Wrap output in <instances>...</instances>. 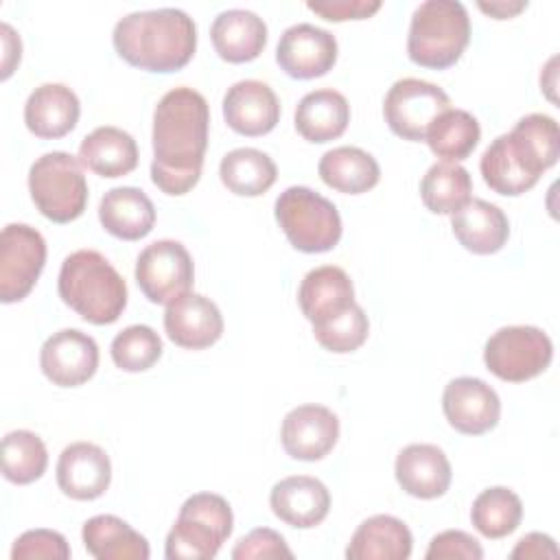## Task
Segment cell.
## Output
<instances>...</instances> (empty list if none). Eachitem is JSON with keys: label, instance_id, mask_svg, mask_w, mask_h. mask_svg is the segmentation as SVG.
<instances>
[{"label": "cell", "instance_id": "obj_26", "mask_svg": "<svg viewBox=\"0 0 560 560\" xmlns=\"http://www.w3.org/2000/svg\"><path fill=\"white\" fill-rule=\"evenodd\" d=\"M413 538L409 527L389 514L365 518L352 534L346 558L348 560H407L411 556Z\"/></svg>", "mask_w": 560, "mask_h": 560}, {"label": "cell", "instance_id": "obj_10", "mask_svg": "<svg viewBox=\"0 0 560 560\" xmlns=\"http://www.w3.org/2000/svg\"><path fill=\"white\" fill-rule=\"evenodd\" d=\"M136 282L153 304H171L190 293L195 265L188 249L171 238L147 245L136 260Z\"/></svg>", "mask_w": 560, "mask_h": 560}, {"label": "cell", "instance_id": "obj_25", "mask_svg": "<svg viewBox=\"0 0 560 560\" xmlns=\"http://www.w3.org/2000/svg\"><path fill=\"white\" fill-rule=\"evenodd\" d=\"M98 221L105 232L122 241L144 238L155 223V206L136 186H116L98 203Z\"/></svg>", "mask_w": 560, "mask_h": 560}, {"label": "cell", "instance_id": "obj_36", "mask_svg": "<svg viewBox=\"0 0 560 560\" xmlns=\"http://www.w3.org/2000/svg\"><path fill=\"white\" fill-rule=\"evenodd\" d=\"M483 182L499 195L518 197L538 184V177L529 175L514 155L508 133L497 136L483 151L479 162Z\"/></svg>", "mask_w": 560, "mask_h": 560}, {"label": "cell", "instance_id": "obj_16", "mask_svg": "<svg viewBox=\"0 0 560 560\" xmlns=\"http://www.w3.org/2000/svg\"><path fill=\"white\" fill-rule=\"evenodd\" d=\"M166 337L188 350H203L217 343L223 335V315L219 306L199 293H186L164 311Z\"/></svg>", "mask_w": 560, "mask_h": 560}, {"label": "cell", "instance_id": "obj_44", "mask_svg": "<svg viewBox=\"0 0 560 560\" xmlns=\"http://www.w3.org/2000/svg\"><path fill=\"white\" fill-rule=\"evenodd\" d=\"M510 558L514 560H542V558H558V547L553 542L551 536L540 534V532H532L525 534L516 547L512 549Z\"/></svg>", "mask_w": 560, "mask_h": 560}, {"label": "cell", "instance_id": "obj_2", "mask_svg": "<svg viewBox=\"0 0 560 560\" xmlns=\"http://www.w3.org/2000/svg\"><path fill=\"white\" fill-rule=\"evenodd\" d=\"M112 42L129 66L166 74L192 59L197 26L186 11L173 7L133 11L116 22Z\"/></svg>", "mask_w": 560, "mask_h": 560}, {"label": "cell", "instance_id": "obj_45", "mask_svg": "<svg viewBox=\"0 0 560 560\" xmlns=\"http://www.w3.org/2000/svg\"><path fill=\"white\" fill-rule=\"evenodd\" d=\"M0 33H2V79H7L15 63H20V55H22V44H20V37L13 33V28L9 24H2L0 26Z\"/></svg>", "mask_w": 560, "mask_h": 560}, {"label": "cell", "instance_id": "obj_35", "mask_svg": "<svg viewBox=\"0 0 560 560\" xmlns=\"http://www.w3.org/2000/svg\"><path fill=\"white\" fill-rule=\"evenodd\" d=\"M521 497L505 486L486 488L481 494H477L470 508V521L486 538H503L512 534L521 525Z\"/></svg>", "mask_w": 560, "mask_h": 560}, {"label": "cell", "instance_id": "obj_38", "mask_svg": "<svg viewBox=\"0 0 560 560\" xmlns=\"http://www.w3.org/2000/svg\"><path fill=\"white\" fill-rule=\"evenodd\" d=\"M112 361L125 372H144L162 357V339L147 324H133L120 330L109 346Z\"/></svg>", "mask_w": 560, "mask_h": 560}, {"label": "cell", "instance_id": "obj_21", "mask_svg": "<svg viewBox=\"0 0 560 560\" xmlns=\"http://www.w3.org/2000/svg\"><path fill=\"white\" fill-rule=\"evenodd\" d=\"M81 116L79 96L63 83L37 85L24 105V122L31 133L57 140L70 133Z\"/></svg>", "mask_w": 560, "mask_h": 560}, {"label": "cell", "instance_id": "obj_27", "mask_svg": "<svg viewBox=\"0 0 560 560\" xmlns=\"http://www.w3.org/2000/svg\"><path fill=\"white\" fill-rule=\"evenodd\" d=\"M348 122V98L332 88H322L304 94L295 107L298 133L315 144H324L339 138L346 131Z\"/></svg>", "mask_w": 560, "mask_h": 560}, {"label": "cell", "instance_id": "obj_11", "mask_svg": "<svg viewBox=\"0 0 560 560\" xmlns=\"http://www.w3.org/2000/svg\"><path fill=\"white\" fill-rule=\"evenodd\" d=\"M44 265V236L26 223H9L0 234V300L4 304L24 300Z\"/></svg>", "mask_w": 560, "mask_h": 560}, {"label": "cell", "instance_id": "obj_15", "mask_svg": "<svg viewBox=\"0 0 560 560\" xmlns=\"http://www.w3.org/2000/svg\"><path fill=\"white\" fill-rule=\"evenodd\" d=\"M280 440L293 459L317 462L337 444L339 418L324 405H300L284 416Z\"/></svg>", "mask_w": 560, "mask_h": 560}, {"label": "cell", "instance_id": "obj_6", "mask_svg": "<svg viewBox=\"0 0 560 560\" xmlns=\"http://www.w3.org/2000/svg\"><path fill=\"white\" fill-rule=\"evenodd\" d=\"M79 158L66 151H50L37 158L28 168V192L39 210L52 223L79 219L88 206V182Z\"/></svg>", "mask_w": 560, "mask_h": 560}, {"label": "cell", "instance_id": "obj_17", "mask_svg": "<svg viewBox=\"0 0 560 560\" xmlns=\"http://www.w3.org/2000/svg\"><path fill=\"white\" fill-rule=\"evenodd\" d=\"M112 481L109 455L92 442L68 444L57 459V486L77 501H92L105 494Z\"/></svg>", "mask_w": 560, "mask_h": 560}, {"label": "cell", "instance_id": "obj_20", "mask_svg": "<svg viewBox=\"0 0 560 560\" xmlns=\"http://www.w3.org/2000/svg\"><path fill=\"white\" fill-rule=\"evenodd\" d=\"M398 486L416 499H438L451 486V462L435 444H409L394 464Z\"/></svg>", "mask_w": 560, "mask_h": 560}, {"label": "cell", "instance_id": "obj_22", "mask_svg": "<svg viewBox=\"0 0 560 560\" xmlns=\"http://www.w3.org/2000/svg\"><path fill=\"white\" fill-rule=\"evenodd\" d=\"M451 228L459 245L479 256L497 254L510 238L505 212L486 199H470L453 212Z\"/></svg>", "mask_w": 560, "mask_h": 560}, {"label": "cell", "instance_id": "obj_43", "mask_svg": "<svg viewBox=\"0 0 560 560\" xmlns=\"http://www.w3.org/2000/svg\"><path fill=\"white\" fill-rule=\"evenodd\" d=\"M308 11L322 15L328 22H346V20H368L381 9L378 0H324V2H306Z\"/></svg>", "mask_w": 560, "mask_h": 560}, {"label": "cell", "instance_id": "obj_9", "mask_svg": "<svg viewBox=\"0 0 560 560\" xmlns=\"http://www.w3.org/2000/svg\"><path fill=\"white\" fill-rule=\"evenodd\" d=\"M446 109H451L448 94L440 85L413 77L398 79L383 101L387 127L411 142H422L431 122Z\"/></svg>", "mask_w": 560, "mask_h": 560}, {"label": "cell", "instance_id": "obj_3", "mask_svg": "<svg viewBox=\"0 0 560 560\" xmlns=\"http://www.w3.org/2000/svg\"><path fill=\"white\" fill-rule=\"evenodd\" d=\"M57 291L63 304L94 326L114 324L127 306L125 278L94 249H77L66 256Z\"/></svg>", "mask_w": 560, "mask_h": 560}, {"label": "cell", "instance_id": "obj_24", "mask_svg": "<svg viewBox=\"0 0 560 560\" xmlns=\"http://www.w3.org/2000/svg\"><path fill=\"white\" fill-rule=\"evenodd\" d=\"M298 302L302 315L315 326L354 304V287L341 267L322 265L302 278Z\"/></svg>", "mask_w": 560, "mask_h": 560}, {"label": "cell", "instance_id": "obj_28", "mask_svg": "<svg viewBox=\"0 0 560 560\" xmlns=\"http://www.w3.org/2000/svg\"><path fill=\"white\" fill-rule=\"evenodd\" d=\"M79 162L101 177H122L138 166V144L125 129L96 127L81 140Z\"/></svg>", "mask_w": 560, "mask_h": 560}, {"label": "cell", "instance_id": "obj_32", "mask_svg": "<svg viewBox=\"0 0 560 560\" xmlns=\"http://www.w3.org/2000/svg\"><path fill=\"white\" fill-rule=\"evenodd\" d=\"M219 177L230 192L238 197H258L276 184L278 168L265 151L241 147L223 155Z\"/></svg>", "mask_w": 560, "mask_h": 560}, {"label": "cell", "instance_id": "obj_34", "mask_svg": "<svg viewBox=\"0 0 560 560\" xmlns=\"http://www.w3.org/2000/svg\"><path fill=\"white\" fill-rule=\"evenodd\" d=\"M470 173L457 162H435L420 182V197L427 210L435 214H453L470 201Z\"/></svg>", "mask_w": 560, "mask_h": 560}, {"label": "cell", "instance_id": "obj_29", "mask_svg": "<svg viewBox=\"0 0 560 560\" xmlns=\"http://www.w3.org/2000/svg\"><path fill=\"white\" fill-rule=\"evenodd\" d=\"M508 140L525 171L538 179L547 168H551L558 162V122L547 114L523 116L508 133Z\"/></svg>", "mask_w": 560, "mask_h": 560}, {"label": "cell", "instance_id": "obj_14", "mask_svg": "<svg viewBox=\"0 0 560 560\" xmlns=\"http://www.w3.org/2000/svg\"><path fill=\"white\" fill-rule=\"evenodd\" d=\"M442 409L448 424L464 435H481L501 418L499 394L481 378H453L442 394Z\"/></svg>", "mask_w": 560, "mask_h": 560}, {"label": "cell", "instance_id": "obj_42", "mask_svg": "<svg viewBox=\"0 0 560 560\" xmlns=\"http://www.w3.org/2000/svg\"><path fill=\"white\" fill-rule=\"evenodd\" d=\"M427 560H481L483 549L477 538L462 529H446L431 538Z\"/></svg>", "mask_w": 560, "mask_h": 560}, {"label": "cell", "instance_id": "obj_7", "mask_svg": "<svg viewBox=\"0 0 560 560\" xmlns=\"http://www.w3.org/2000/svg\"><path fill=\"white\" fill-rule=\"evenodd\" d=\"M276 221L289 243L304 254L330 252L341 238L335 203L306 186H289L276 199Z\"/></svg>", "mask_w": 560, "mask_h": 560}, {"label": "cell", "instance_id": "obj_23", "mask_svg": "<svg viewBox=\"0 0 560 560\" xmlns=\"http://www.w3.org/2000/svg\"><path fill=\"white\" fill-rule=\"evenodd\" d=\"M210 39L223 61L247 63L262 52L267 44V24L254 11L228 9L214 18Z\"/></svg>", "mask_w": 560, "mask_h": 560}, {"label": "cell", "instance_id": "obj_40", "mask_svg": "<svg viewBox=\"0 0 560 560\" xmlns=\"http://www.w3.org/2000/svg\"><path fill=\"white\" fill-rule=\"evenodd\" d=\"M13 560H68L70 547L55 529H28L15 538Z\"/></svg>", "mask_w": 560, "mask_h": 560}, {"label": "cell", "instance_id": "obj_4", "mask_svg": "<svg viewBox=\"0 0 560 560\" xmlns=\"http://www.w3.org/2000/svg\"><path fill=\"white\" fill-rule=\"evenodd\" d=\"M470 42V18L457 0L422 2L409 24L407 55L416 66L446 70L455 66Z\"/></svg>", "mask_w": 560, "mask_h": 560}, {"label": "cell", "instance_id": "obj_19", "mask_svg": "<svg viewBox=\"0 0 560 560\" xmlns=\"http://www.w3.org/2000/svg\"><path fill=\"white\" fill-rule=\"evenodd\" d=\"M269 505L282 523L298 529H308L328 516L330 492L315 477L293 475L280 479L271 488Z\"/></svg>", "mask_w": 560, "mask_h": 560}, {"label": "cell", "instance_id": "obj_46", "mask_svg": "<svg viewBox=\"0 0 560 560\" xmlns=\"http://www.w3.org/2000/svg\"><path fill=\"white\" fill-rule=\"evenodd\" d=\"M527 7V2H479V9L488 15H492L494 20H508L512 15H516L518 11H523Z\"/></svg>", "mask_w": 560, "mask_h": 560}, {"label": "cell", "instance_id": "obj_39", "mask_svg": "<svg viewBox=\"0 0 560 560\" xmlns=\"http://www.w3.org/2000/svg\"><path fill=\"white\" fill-rule=\"evenodd\" d=\"M370 332V322L365 311L354 302L346 311L337 313L335 317L315 324L313 335L317 343L335 354H348L361 348L368 339Z\"/></svg>", "mask_w": 560, "mask_h": 560}, {"label": "cell", "instance_id": "obj_5", "mask_svg": "<svg viewBox=\"0 0 560 560\" xmlns=\"http://www.w3.org/2000/svg\"><path fill=\"white\" fill-rule=\"evenodd\" d=\"M234 527L230 503L214 492L188 497L166 536L168 560H212Z\"/></svg>", "mask_w": 560, "mask_h": 560}, {"label": "cell", "instance_id": "obj_13", "mask_svg": "<svg viewBox=\"0 0 560 560\" xmlns=\"http://www.w3.org/2000/svg\"><path fill=\"white\" fill-rule=\"evenodd\" d=\"M276 61L291 79L324 77L337 61V39L315 24H293L278 39Z\"/></svg>", "mask_w": 560, "mask_h": 560}, {"label": "cell", "instance_id": "obj_37", "mask_svg": "<svg viewBox=\"0 0 560 560\" xmlns=\"http://www.w3.org/2000/svg\"><path fill=\"white\" fill-rule=\"evenodd\" d=\"M46 444L37 433L18 429L2 438V475L7 481L18 486L33 483L46 472Z\"/></svg>", "mask_w": 560, "mask_h": 560}, {"label": "cell", "instance_id": "obj_8", "mask_svg": "<svg viewBox=\"0 0 560 560\" xmlns=\"http://www.w3.org/2000/svg\"><path fill=\"white\" fill-rule=\"evenodd\" d=\"M551 359L553 343L536 326H503L483 348L486 368L508 383H523L542 374Z\"/></svg>", "mask_w": 560, "mask_h": 560}, {"label": "cell", "instance_id": "obj_31", "mask_svg": "<svg viewBox=\"0 0 560 560\" xmlns=\"http://www.w3.org/2000/svg\"><path fill=\"white\" fill-rule=\"evenodd\" d=\"M317 173L326 186L343 195L368 192L381 179L378 162L359 147H335L326 151L317 164Z\"/></svg>", "mask_w": 560, "mask_h": 560}, {"label": "cell", "instance_id": "obj_41", "mask_svg": "<svg viewBox=\"0 0 560 560\" xmlns=\"http://www.w3.org/2000/svg\"><path fill=\"white\" fill-rule=\"evenodd\" d=\"M232 558L234 560L293 558V551L289 549L287 540L278 532L269 527H256L236 542V547L232 549Z\"/></svg>", "mask_w": 560, "mask_h": 560}, {"label": "cell", "instance_id": "obj_33", "mask_svg": "<svg viewBox=\"0 0 560 560\" xmlns=\"http://www.w3.org/2000/svg\"><path fill=\"white\" fill-rule=\"evenodd\" d=\"M481 127L466 109H446L429 127L424 142L442 162H462L479 144Z\"/></svg>", "mask_w": 560, "mask_h": 560}, {"label": "cell", "instance_id": "obj_12", "mask_svg": "<svg viewBox=\"0 0 560 560\" xmlns=\"http://www.w3.org/2000/svg\"><path fill=\"white\" fill-rule=\"evenodd\" d=\"M39 368L52 385L79 387L88 383L98 368V346L88 332L63 328L44 341Z\"/></svg>", "mask_w": 560, "mask_h": 560}, {"label": "cell", "instance_id": "obj_1", "mask_svg": "<svg viewBox=\"0 0 560 560\" xmlns=\"http://www.w3.org/2000/svg\"><path fill=\"white\" fill-rule=\"evenodd\" d=\"M210 109L192 88L168 90L153 112V184L173 197L192 190L201 177L208 149Z\"/></svg>", "mask_w": 560, "mask_h": 560}, {"label": "cell", "instance_id": "obj_30", "mask_svg": "<svg viewBox=\"0 0 560 560\" xmlns=\"http://www.w3.org/2000/svg\"><path fill=\"white\" fill-rule=\"evenodd\" d=\"M81 538L96 560H147L151 553L147 538L114 514L88 518Z\"/></svg>", "mask_w": 560, "mask_h": 560}, {"label": "cell", "instance_id": "obj_18", "mask_svg": "<svg viewBox=\"0 0 560 560\" xmlns=\"http://www.w3.org/2000/svg\"><path fill=\"white\" fill-rule=\"evenodd\" d=\"M223 118L228 127L241 136H265L280 120V101L267 83L243 79L228 88L223 96Z\"/></svg>", "mask_w": 560, "mask_h": 560}]
</instances>
